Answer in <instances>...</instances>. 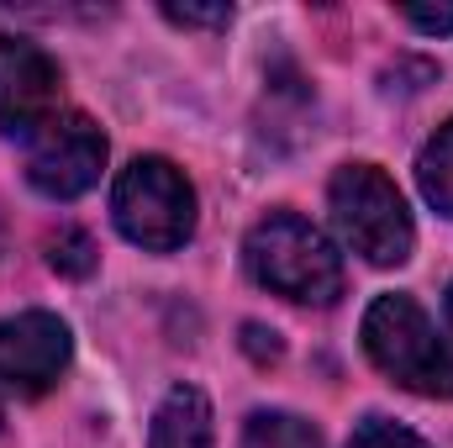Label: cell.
I'll list each match as a JSON object with an SVG mask.
<instances>
[{
  "mask_svg": "<svg viewBox=\"0 0 453 448\" xmlns=\"http://www.w3.org/2000/svg\"><path fill=\"white\" fill-rule=\"evenodd\" d=\"M248 269L258 285L301 306H333L342 296L338 248L296 212H269L248 232Z\"/></svg>",
  "mask_w": 453,
  "mask_h": 448,
  "instance_id": "cell-1",
  "label": "cell"
},
{
  "mask_svg": "<svg viewBox=\"0 0 453 448\" xmlns=\"http://www.w3.org/2000/svg\"><path fill=\"white\" fill-rule=\"evenodd\" d=\"M364 353L395 385L453 401V348L438 337V328L411 296H380L364 312Z\"/></svg>",
  "mask_w": 453,
  "mask_h": 448,
  "instance_id": "cell-2",
  "label": "cell"
},
{
  "mask_svg": "<svg viewBox=\"0 0 453 448\" xmlns=\"http://www.w3.org/2000/svg\"><path fill=\"white\" fill-rule=\"evenodd\" d=\"M111 212L127 243L148 253H174L196 232V190L169 158H132L116 174Z\"/></svg>",
  "mask_w": 453,
  "mask_h": 448,
  "instance_id": "cell-3",
  "label": "cell"
},
{
  "mask_svg": "<svg viewBox=\"0 0 453 448\" xmlns=\"http://www.w3.org/2000/svg\"><path fill=\"white\" fill-rule=\"evenodd\" d=\"M333 217L338 232L348 237L353 253H364L369 264L390 269V264H406L411 259V243H417V227L406 212V196L395 190L390 174H380L374 164H342L333 174Z\"/></svg>",
  "mask_w": 453,
  "mask_h": 448,
  "instance_id": "cell-4",
  "label": "cell"
},
{
  "mask_svg": "<svg viewBox=\"0 0 453 448\" xmlns=\"http://www.w3.org/2000/svg\"><path fill=\"white\" fill-rule=\"evenodd\" d=\"M106 169V132L80 112H58L27 148V180L48 201L85 196Z\"/></svg>",
  "mask_w": 453,
  "mask_h": 448,
  "instance_id": "cell-5",
  "label": "cell"
},
{
  "mask_svg": "<svg viewBox=\"0 0 453 448\" xmlns=\"http://www.w3.org/2000/svg\"><path fill=\"white\" fill-rule=\"evenodd\" d=\"M58 64L27 42V37H0V127L16 137H37L58 116Z\"/></svg>",
  "mask_w": 453,
  "mask_h": 448,
  "instance_id": "cell-6",
  "label": "cell"
},
{
  "mask_svg": "<svg viewBox=\"0 0 453 448\" xmlns=\"http://www.w3.org/2000/svg\"><path fill=\"white\" fill-rule=\"evenodd\" d=\"M69 369V328L53 312H21L0 322V385L16 396H42Z\"/></svg>",
  "mask_w": 453,
  "mask_h": 448,
  "instance_id": "cell-7",
  "label": "cell"
},
{
  "mask_svg": "<svg viewBox=\"0 0 453 448\" xmlns=\"http://www.w3.org/2000/svg\"><path fill=\"white\" fill-rule=\"evenodd\" d=\"M217 428H211V401L196 385H174L153 417V448H211Z\"/></svg>",
  "mask_w": 453,
  "mask_h": 448,
  "instance_id": "cell-8",
  "label": "cell"
},
{
  "mask_svg": "<svg viewBox=\"0 0 453 448\" xmlns=\"http://www.w3.org/2000/svg\"><path fill=\"white\" fill-rule=\"evenodd\" d=\"M417 185H422V196L453 217V121L449 127H438V137L422 148V158H417Z\"/></svg>",
  "mask_w": 453,
  "mask_h": 448,
  "instance_id": "cell-9",
  "label": "cell"
},
{
  "mask_svg": "<svg viewBox=\"0 0 453 448\" xmlns=\"http://www.w3.org/2000/svg\"><path fill=\"white\" fill-rule=\"evenodd\" d=\"M242 448H322L317 428L290 412H253L242 428Z\"/></svg>",
  "mask_w": 453,
  "mask_h": 448,
  "instance_id": "cell-10",
  "label": "cell"
},
{
  "mask_svg": "<svg viewBox=\"0 0 453 448\" xmlns=\"http://www.w3.org/2000/svg\"><path fill=\"white\" fill-rule=\"evenodd\" d=\"M48 264H53L58 274H69V280H85V274L96 269V243H90V232L58 227V232L48 237Z\"/></svg>",
  "mask_w": 453,
  "mask_h": 448,
  "instance_id": "cell-11",
  "label": "cell"
},
{
  "mask_svg": "<svg viewBox=\"0 0 453 448\" xmlns=\"http://www.w3.org/2000/svg\"><path fill=\"white\" fill-rule=\"evenodd\" d=\"M348 448H427L417 433H406L401 422H385V417H369L353 438H348Z\"/></svg>",
  "mask_w": 453,
  "mask_h": 448,
  "instance_id": "cell-12",
  "label": "cell"
},
{
  "mask_svg": "<svg viewBox=\"0 0 453 448\" xmlns=\"http://www.w3.org/2000/svg\"><path fill=\"white\" fill-rule=\"evenodd\" d=\"M164 16L180 21V27H226L232 5H164Z\"/></svg>",
  "mask_w": 453,
  "mask_h": 448,
  "instance_id": "cell-13",
  "label": "cell"
},
{
  "mask_svg": "<svg viewBox=\"0 0 453 448\" xmlns=\"http://www.w3.org/2000/svg\"><path fill=\"white\" fill-rule=\"evenodd\" d=\"M411 27H422V32H453V5H438V11H427V5H406L401 11Z\"/></svg>",
  "mask_w": 453,
  "mask_h": 448,
  "instance_id": "cell-14",
  "label": "cell"
},
{
  "mask_svg": "<svg viewBox=\"0 0 453 448\" xmlns=\"http://www.w3.org/2000/svg\"><path fill=\"white\" fill-rule=\"evenodd\" d=\"M242 348H248L258 364L280 359V343H274V333H269V328H258V322H248V328H242Z\"/></svg>",
  "mask_w": 453,
  "mask_h": 448,
  "instance_id": "cell-15",
  "label": "cell"
},
{
  "mask_svg": "<svg viewBox=\"0 0 453 448\" xmlns=\"http://www.w3.org/2000/svg\"><path fill=\"white\" fill-rule=\"evenodd\" d=\"M449 328H453V285H449Z\"/></svg>",
  "mask_w": 453,
  "mask_h": 448,
  "instance_id": "cell-16",
  "label": "cell"
},
{
  "mask_svg": "<svg viewBox=\"0 0 453 448\" xmlns=\"http://www.w3.org/2000/svg\"><path fill=\"white\" fill-rule=\"evenodd\" d=\"M0 422H5V412H0Z\"/></svg>",
  "mask_w": 453,
  "mask_h": 448,
  "instance_id": "cell-17",
  "label": "cell"
}]
</instances>
